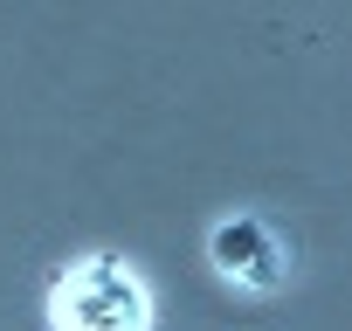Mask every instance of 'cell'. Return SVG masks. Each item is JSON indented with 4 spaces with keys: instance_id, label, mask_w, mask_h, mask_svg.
<instances>
[{
    "instance_id": "cell-1",
    "label": "cell",
    "mask_w": 352,
    "mask_h": 331,
    "mask_svg": "<svg viewBox=\"0 0 352 331\" xmlns=\"http://www.w3.org/2000/svg\"><path fill=\"white\" fill-rule=\"evenodd\" d=\"M49 324L56 331H152V297L118 255L76 262L49 290Z\"/></svg>"
},
{
    "instance_id": "cell-2",
    "label": "cell",
    "mask_w": 352,
    "mask_h": 331,
    "mask_svg": "<svg viewBox=\"0 0 352 331\" xmlns=\"http://www.w3.org/2000/svg\"><path fill=\"white\" fill-rule=\"evenodd\" d=\"M208 255H214V269L221 276H235V283H249V290H270L276 276H283V249H276V235L263 228V221H214V235H208Z\"/></svg>"
}]
</instances>
